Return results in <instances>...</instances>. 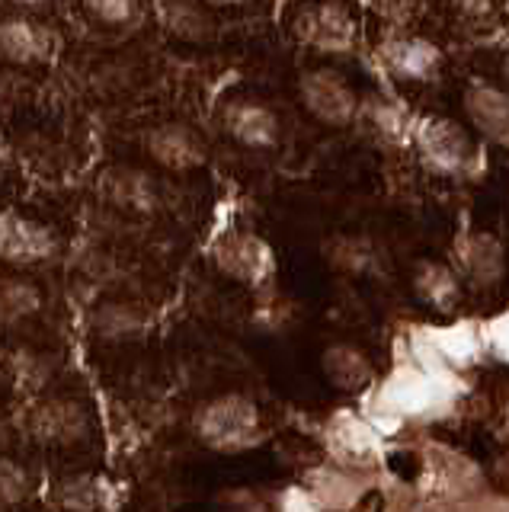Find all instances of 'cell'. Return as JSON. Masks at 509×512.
Segmentation results:
<instances>
[{
	"label": "cell",
	"instance_id": "cell-27",
	"mask_svg": "<svg viewBox=\"0 0 509 512\" xmlns=\"http://www.w3.org/2000/svg\"><path fill=\"white\" fill-rule=\"evenodd\" d=\"M10 138L4 135V132H0V167H7L10 164Z\"/></svg>",
	"mask_w": 509,
	"mask_h": 512
},
{
	"label": "cell",
	"instance_id": "cell-11",
	"mask_svg": "<svg viewBox=\"0 0 509 512\" xmlns=\"http://www.w3.org/2000/svg\"><path fill=\"white\" fill-rule=\"evenodd\" d=\"M58 52V36L33 16L13 10L0 16V58L10 64H42Z\"/></svg>",
	"mask_w": 509,
	"mask_h": 512
},
{
	"label": "cell",
	"instance_id": "cell-21",
	"mask_svg": "<svg viewBox=\"0 0 509 512\" xmlns=\"http://www.w3.org/2000/svg\"><path fill=\"white\" fill-rule=\"evenodd\" d=\"M327 253H330V263L346 269V272H365L375 260L372 244H369V240H362V237H337L327 247Z\"/></svg>",
	"mask_w": 509,
	"mask_h": 512
},
{
	"label": "cell",
	"instance_id": "cell-16",
	"mask_svg": "<svg viewBox=\"0 0 509 512\" xmlns=\"http://www.w3.org/2000/svg\"><path fill=\"white\" fill-rule=\"evenodd\" d=\"M321 368H324V378L333 384V388L346 391V394H359L375 381L372 359L365 356L362 349L349 346V343L327 346L324 356H321Z\"/></svg>",
	"mask_w": 509,
	"mask_h": 512
},
{
	"label": "cell",
	"instance_id": "cell-10",
	"mask_svg": "<svg viewBox=\"0 0 509 512\" xmlns=\"http://www.w3.org/2000/svg\"><path fill=\"white\" fill-rule=\"evenodd\" d=\"M452 266L458 279L471 288H493L506 272V250L493 234L471 231L455 240Z\"/></svg>",
	"mask_w": 509,
	"mask_h": 512
},
{
	"label": "cell",
	"instance_id": "cell-17",
	"mask_svg": "<svg viewBox=\"0 0 509 512\" xmlns=\"http://www.w3.org/2000/svg\"><path fill=\"white\" fill-rule=\"evenodd\" d=\"M356 119H362L381 141H388V144H407L410 132H413V119L407 116V109L401 103L388 100V96H378V93L359 100Z\"/></svg>",
	"mask_w": 509,
	"mask_h": 512
},
{
	"label": "cell",
	"instance_id": "cell-1",
	"mask_svg": "<svg viewBox=\"0 0 509 512\" xmlns=\"http://www.w3.org/2000/svg\"><path fill=\"white\" fill-rule=\"evenodd\" d=\"M193 432L218 455H241L266 442L263 410L241 391H225L205 400L193 416Z\"/></svg>",
	"mask_w": 509,
	"mask_h": 512
},
{
	"label": "cell",
	"instance_id": "cell-2",
	"mask_svg": "<svg viewBox=\"0 0 509 512\" xmlns=\"http://www.w3.org/2000/svg\"><path fill=\"white\" fill-rule=\"evenodd\" d=\"M410 141L423 167L439 176H468L477 167V144L471 141L468 128L449 116H426L413 122Z\"/></svg>",
	"mask_w": 509,
	"mask_h": 512
},
{
	"label": "cell",
	"instance_id": "cell-6",
	"mask_svg": "<svg viewBox=\"0 0 509 512\" xmlns=\"http://www.w3.org/2000/svg\"><path fill=\"white\" fill-rule=\"evenodd\" d=\"M58 253V237L49 224L29 218L17 208H0V263L4 266H39Z\"/></svg>",
	"mask_w": 509,
	"mask_h": 512
},
{
	"label": "cell",
	"instance_id": "cell-12",
	"mask_svg": "<svg viewBox=\"0 0 509 512\" xmlns=\"http://www.w3.org/2000/svg\"><path fill=\"white\" fill-rule=\"evenodd\" d=\"M461 103L477 135L497 148H509V90L477 77L461 93Z\"/></svg>",
	"mask_w": 509,
	"mask_h": 512
},
{
	"label": "cell",
	"instance_id": "cell-19",
	"mask_svg": "<svg viewBox=\"0 0 509 512\" xmlns=\"http://www.w3.org/2000/svg\"><path fill=\"white\" fill-rule=\"evenodd\" d=\"M164 26L170 36L186 42H205L212 36V16L202 0H167L164 4Z\"/></svg>",
	"mask_w": 509,
	"mask_h": 512
},
{
	"label": "cell",
	"instance_id": "cell-23",
	"mask_svg": "<svg viewBox=\"0 0 509 512\" xmlns=\"http://www.w3.org/2000/svg\"><path fill=\"white\" fill-rule=\"evenodd\" d=\"M87 16L103 26H132L138 20V0H81Z\"/></svg>",
	"mask_w": 509,
	"mask_h": 512
},
{
	"label": "cell",
	"instance_id": "cell-14",
	"mask_svg": "<svg viewBox=\"0 0 509 512\" xmlns=\"http://www.w3.org/2000/svg\"><path fill=\"white\" fill-rule=\"evenodd\" d=\"M413 295H417L426 308H433L439 314H452L461 304V282L455 266L436 263V260H420L413 266Z\"/></svg>",
	"mask_w": 509,
	"mask_h": 512
},
{
	"label": "cell",
	"instance_id": "cell-25",
	"mask_svg": "<svg viewBox=\"0 0 509 512\" xmlns=\"http://www.w3.org/2000/svg\"><path fill=\"white\" fill-rule=\"evenodd\" d=\"M0 4L10 7V10H20V13H33V10L49 7L52 0H0Z\"/></svg>",
	"mask_w": 509,
	"mask_h": 512
},
{
	"label": "cell",
	"instance_id": "cell-5",
	"mask_svg": "<svg viewBox=\"0 0 509 512\" xmlns=\"http://www.w3.org/2000/svg\"><path fill=\"white\" fill-rule=\"evenodd\" d=\"M23 429L29 439L49 448L81 445L90 436V416L87 410L68 397H42L23 416Z\"/></svg>",
	"mask_w": 509,
	"mask_h": 512
},
{
	"label": "cell",
	"instance_id": "cell-3",
	"mask_svg": "<svg viewBox=\"0 0 509 512\" xmlns=\"http://www.w3.org/2000/svg\"><path fill=\"white\" fill-rule=\"evenodd\" d=\"M212 263L228 279L247 288H266L276 276V253L260 234L253 231H225L212 244Z\"/></svg>",
	"mask_w": 509,
	"mask_h": 512
},
{
	"label": "cell",
	"instance_id": "cell-9",
	"mask_svg": "<svg viewBox=\"0 0 509 512\" xmlns=\"http://www.w3.org/2000/svg\"><path fill=\"white\" fill-rule=\"evenodd\" d=\"M378 64L394 80L429 84L442 71V48L423 36H394L378 45Z\"/></svg>",
	"mask_w": 509,
	"mask_h": 512
},
{
	"label": "cell",
	"instance_id": "cell-13",
	"mask_svg": "<svg viewBox=\"0 0 509 512\" xmlns=\"http://www.w3.org/2000/svg\"><path fill=\"white\" fill-rule=\"evenodd\" d=\"M225 132L250 151H269L282 138V122L273 109L260 100H234L225 106Z\"/></svg>",
	"mask_w": 509,
	"mask_h": 512
},
{
	"label": "cell",
	"instance_id": "cell-22",
	"mask_svg": "<svg viewBox=\"0 0 509 512\" xmlns=\"http://www.w3.org/2000/svg\"><path fill=\"white\" fill-rule=\"evenodd\" d=\"M33 493V474L20 461L0 458V506H17Z\"/></svg>",
	"mask_w": 509,
	"mask_h": 512
},
{
	"label": "cell",
	"instance_id": "cell-26",
	"mask_svg": "<svg viewBox=\"0 0 509 512\" xmlns=\"http://www.w3.org/2000/svg\"><path fill=\"white\" fill-rule=\"evenodd\" d=\"M209 10H234V7H247L253 0H202Z\"/></svg>",
	"mask_w": 509,
	"mask_h": 512
},
{
	"label": "cell",
	"instance_id": "cell-8",
	"mask_svg": "<svg viewBox=\"0 0 509 512\" xmlns=\"http://www.w3.org/2000/svg\"><path fill=\"white\" fill-rule=\"evenodd\" d=\"M141 148H145V154L157 167H164L170 173H189L209 160L205 141L186 122H157L145 128Z\"/></svg>",
	"mask_w": 509,
	"mask_h": 512
},
{
	"label": "cell",
	"instance_id": "cell-18",
	"mask_svg": "<svg viewBox=\"0 0 509 512\" xmlns=\"http://www.w3.org/2000/svg\"><path fill=\"white\" fill-rule=\"evenodd\" d=\"M42 288L23 276H0V327L26 324L42 311Z\"/></svg>",
	"mask_w": 509,
	"mask_h": 512
},
{
	"label": "cell",
	"instance_id": "cell-20",
	"mask_svg": "<svg viewBox=\"0 0 509 512\" xmlns=\"http://www.w3.org/2000/svg\"><path fill=\"white\" fill-rule=\"evenodd\" d=\"M106 484L100 477H90V474H84V477H71V480H65L61 484V490H58V496H61V506L65 509H77V512H93V509H106L109 506V500H106Z\"/></svg>",
	"mask_w": 509,
	"mask_h": 512
},
{
	"label": "cell",
	"instance_id": "cell-24",
	"mask_svg": "<svg viewBox=\"0 0 509 512\" xmlns=\"http://www.w3.org/2000/svg\"><path fill=\"white\" fill-rule=\"evenodd\" d=\"M449 4L465 16H490L500 7V0H449Z\"/></svg>",
	"mask_w": 509,
	"mask_h": 512
},
{
	"label": "cell",
	"instance_id": "cell-15",
	"mask_svg": "<svg viewBox=\"0 0 509 512\" xmlns=\"http://www.w3.org/2000/svg\"><path fill=\"white\" fill-rule=\"evenodd\" d=\"M103 196L119 205L122 212H151L157 205V180L148 170L138 167H113L103 176Z\"/></svg>",
	"mask_w": 509,
	"mask_h": 512
},
{
	"label": "cell",
	"instance_id": "cell-4",
	"mask_svg": "<svg viewBox=\"0 0 509 512\" xmlns=\"http://www.w3.org/2000/svg\"><path fill=\"white\" fill-rule=\"evenodd\" d=\"M298 100L321 125L346 128L359 116V93L333 68H311L298 77Z\"/></svg>",
	"mask_w": 509,
	"mask_h": 512
},
{
	"label": "cell",
	"instance_id": "cell-7",
	"mask_svg": "<svg viewBox=\"0 0 509 512\" xmlns=\"http://www.w3.org/2000/svg\"><path fill=\"white\" fill-rule=\"evenodd\" d=\"M295 36L321 55H349L356 48V20L340 0L305 7L295 20Z\"/></svg>",
	"mask_w": 509,
	"mask_h": 512
},
{
	"label": "cell",
	"instance_id": "cell-28",
	"mask_svg": "<svg viewBox=\"0 0 509 512\" xmlns=\"http://www.w3.org/2000/svg\"><path fill=\"white\" fill-rule=\"evenodd\" d=\"M506 10H509V0H506Z\"/></svg>",
	"mask_w": 509,
	"mask_h": 512
}]
</instances>
